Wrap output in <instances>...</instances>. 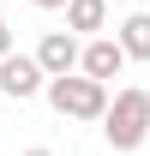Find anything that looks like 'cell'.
<instances>
[{"instance_id": "cell-4", "label": "cell", "mask_w": 150, "mask_h": 156, "mask_svg": "<svg viewBox=\"0 0 150 156\" xmlns=\"http://www.w3.org/2000/svg\"><path fill=\"white\" fill-rule=\"evenodd\" d=\"M126 48H120V36H90L84 42V54H78V72H90V78H102V84H108V78H120L126 72Z\"/></svg>"}, {"instance_id": "cell-7", "label": "cell", "mask_w": 150, "mask_h": 156, "mask_svg": "<svg viewBox=\"0 0 150 156\" xmlns=\"http://www.w3.org/2000/svg\"><path fill=\"white\" fill-rule=\"evenodd\" d=\"M120 48L132 60H150V12H126L120 18Z\"/></svg>"}, {"instance_id": "cell-11", "label": "cell", "mask_w": 150, "mask_h": 156, "mask_svg": "<svg viewBox=\"0 0 150 156\" xmlns=\"http://www.w3.org/2000/svg\"><path fill=\"white\" fill-rule=\"evenodd\" d=\"M108 6H132V0H108Z\"/></svg>"}, {"instance_id": "cell-2", "label": "cell", "mask_w": 150, "mask_h": 156, "mask_svg": "<svg viewBox=\"0 0 150 156\" xmlns=\"http://www.w3.org/2000/svg\"><path fill=\"white\" fill-rule=\"evenodd\" d=\"M48 108H54L60 120H102L108 114V84L102 78H90V72H60V78H48Z\"/></svg>"}, {"instance_id": "cell-6", "label": "cell", "mask_w": 150, "mask_h": 156, "mask_svg": "<svg viewBox=\"0 0 150 156\" xmlns=\"http://www.w3.org/2000/svg\"><path fill=\"white\" fill-rule=\"evenodd\" d=\"M66 30H72V36L108 30V0H66Z\"/></svg>"}, {"instance_id": "cell-8", "label": "cell", "mask_w": 150, "mask_h": 156, "mask_svg": "<svg viewBox=\"0 0 150 156\" xmlns=\"http://www.w3.org/2000/svg\"><path fill=\"white\" fill-rule=\"evenodd\" d=\"M12 54V30H6V18H0V60Z\"/></svg>"}, {"instance_id": "cell-3", "label": "cell", "mask_w": 150, "mask_h": 156, "mask_svg": "<svg viewBox=\"0 0 150 156\" xmlns=\"http://www.w3.org/2000/svg\"><path fill=\"white\" fill-rule=\"evenodd\" d=\"M42 90H48V72H42L36 54H6L0 60V96L6 102H30Z\"/></svg>"}, {"instance_id": "cell-10", "label": "cell", "mask_w": 150, "mask_h": 156, "mask_svg": "<svg viewBox=\"0 0 150 156\" xmlns=\"http://www.w3.org/2000/svg\"><path fill=\"white\" fill-rule=\"evenodd\" d=\"M24 156H54V150H24Z\"/></svg>"}, {"instance_id": "cell-1", "label": "cell", "mask_w": 150, "mask_h": 156, "mask_svg": "<svg viewBox=\"0 0 150 156\" xmlns=\"http://www.w3.org/2000/svg\"><path fill=\"white\" fill-rule=\"evenodd\" d=\"M102 138H108V150H138L150 138V90L144 84H126V90H114L108 96V114H102Z\"/></svg>"}, {"instance_id": "cell-9", "label": "cell", "mask_w": 150, "mask_h": 156, "mask_svg": "<svg viewBox=\"0 0 150 156\" xmlns=\"http://www.w3.org/2000/svg\"><path fill=\"white\" fill-rule=\"evenodd\" d=\"M30 6H42V12H66V0H30Z\"/></svg>"}, {"instance_id": "cell-5", "label": "cell", "mask_w": 150, "mask_h": 156, "mask_svg": "<svg viewBox=\"0 0 150 156\" xmlns=\"http://www.w3.org/2000/svg\"><path fill=\"white\" fill-rule=\"evenodd\" d=\"M78 54H84V42H78L72 30H48V36L36 42V60H42V72H48V78L78 72Z\"/></svg>"}]
</instances>
